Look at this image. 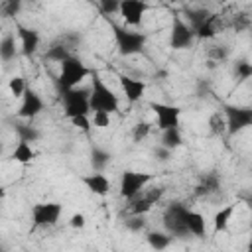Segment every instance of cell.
<instances>
[{
  "label": "cell",
  "mask_w": 252,
  "mask_h": 252,
  "mask_svg": "<svg viewBox=\"0 0 252 252\" xmlns=\"http://www.w3.org/2000/svg\"><path fill=\"white\" fill-rule=\"evenodd\" d=\"M63 207L59 203L47 201V203H35L32 207V222L35 228H47V226H55L61 219Z\"/></svg>",
  "instance_id": "cell-7"
},
{
  "label": "cell",
  "mask_w": 252,
  "mask_h": 252,
  "mask_svg": "<svg viewBox=\"0 0 252 252\" xmlns=\"http://www.w3.org/2000/svg\"><path fill=\"white\" fill-rule=\"evenodd\" d=\"M91 122L96 128H106V126H110V114H106V112H94V116H93Z\"/></svg>",
  "instance_id": "cell-32"
},
{
  "label": "cell",
  "mask_w": 252,
  "mask_h": 252,
  "mask_svg": "<svg viewBox=\"0 0 252 252\" xmlns=\"http://www.w3.org/2000/svg\"><path fill=\"white\" fill-rule=\"evenodd\" d=\"M69 49H71V45L67 43L65 37H61L59 41L51 43V45L45 49V59L55 61V63H63V61H67L69 57H73V53H71Z\"/></svg>",
  "instance_id": "cell-17"
},
{
  "label": "cell",
  "mask_w": 252,
  "mask_h": 252,
  "mask_svg": "<svg viewBox=\"0 0 252 252\" xmlns=\"http://www.w3.org/2000/svg\"><path fill=\"white\" fill-rule=\"evenodd\" d=\"M35 156H37V152L33 150V146H32L30 142H24V140H18L16 148H14L12 154H10V158H12L14 161L22 163V165L32 163V161L35 159Z\"/></svg>",
  "instance_id": "cell-18"
},
{
  "label": "cell",
  "mask_w": 252,
  "mask_h": 252,
  "mask_svg": "<svg viewBox=\"0 0 252 252\" xmlns=\"http://www.w3.org/2000/svg\"><path fill=\"white\" fill-rule=\"evenodd\" d=\"M0 57L4 63L12 61L16 57V37L12 33H6L0 41Z\"/></svg>",
  "instance_id": "cell-23"
},
{
  "label": "cell",
  "mask_w": 252,
  "mask_h": 252,
  "mask_svg": "<svg viewBox=\"0 0 252 252\" xmlns=\"http://www.w3.org/2000/svg\"><path fill=\"white\" fill-rule=\"evenodd\" d=\"M85 224H87V219H85L83 213H75V215H71V219H69V226H71V228L79 230V228H83Z\"/></svg>",
  "instance_id": "cell-35"
},
{
  "label": "cell",
  "mask_w": 252,
  "mask_h": 252,
  "mask_svg": "<svg viewBox=\"0 0 252 252\" xmlns=\"http://www.w3.org/2000/svg\"><path fill=\"white\" fill-rule=\"evenodd\" d=\"M108 161H110V154H108L106 150L94 148V150L91 152V165H93V171L102 173V171H104V167L108 165Z\"/></svg>",
  "instance_id": "cell-24"
},
{
  "label": "cell",
  "mask_w": 252,
  "mask_h": 252,
  "mask_svg": "<svg viewBox=\"0 0 252 252\" xmlns=\"http://www.w3.org/2000/svg\"><path fill=\"white\" fill-rule=\"evenodd\" d=\"M41 110H43L41 96L35 91L28 89L26 94L22 96V102H20V108H18V116L24 118V120H33Z\"/></svg>",
  "instance_id": "cell-14"
},
{
  "label": "cell",
  "mask_w": 252,
  "mask_h": 252,
  "mask_svg": "<svg viewBox=\"0 0 252 252\" xmlns=\"http://www.w3.org/2000/svg\"><path fill=\"white\" fill-rule=\"evenodd\" d=\"M126 228H130V230H140V228H144V219L138 217V215H134V219L126 220Z\"/></svg>",
  "instance_id": "cell-36"
},
{
  "label": "cell",
  "mask_w": 252,
  "mask_h": 252,
  "mask_svg": "<svg viewBox=\"0 0 252 252\" xmlns=\"http://www.w3.org/2000/svg\"><path fill=\"white\" fill-rule=\"evenodd\" d=\"M100 10L108 16V14H114V12H120V2L116 0H102L100 2Z\"/></svg>",
  "instance_id": "cell-33"
},
{
  "label": "cell",
  "mask_w": 252,
  "mask_h": 252,
  "mask_svg": "<svg viewBox=\"0 0 252 252\" xmlns=\"http://www.w3.org/2000/svg\"><path fill=\"white\" fill-rule=\"evenodd\" d=\"M148 12V4L142 2V0H122L120 2V16L124 20L126 26H140L142 20H144V14Z\"/></svg>",
  "instance_id": "cell-12"
},
{
  "label": "cell",
  "mask_w": 252,
  "mask_h": 252,
  "mask_svg": "<svg viewBox=\"0 0 252 252\" xmlns=\"http://www.w3.org/2000/svg\"><path fill=\"white\" fill-rule=\"evenodd\" d=\"M118 83H120V89L126 96V100L130 104H136L144 98V93H146V83L142 79H134L130 75H120L118 77Z\"/></svg>",
  "instance_id": "cell-13"
},
{
  "label": "cell",
  "mask_w": 252,
  "mask_h": 252,
  "mask_svg": "<svg viewBox=\"0 0 252 252\" xmlns=\"http://www.w3.org/2000/svg\"><path fill=\"white\" fill-rule=\"evenodd\" d=\"M209 61H213V63H217V61H224V59H228V55H230V51H228V47L226 45H215V47H211L209 49Z\"/></svg>",
  "instance_id": "cell-30"
},
{
  "label": "cell",
  "mask_w": 252,
  "mask_h": 252,
  "mask_svg": "<svg viewBox=\"0 0 252 252\" xmlns=\"http://www.w3.org/2000/svg\"><path fill=\"white\" fill-rule=\"evenodd\" d=\"M81 181H83V185H85L91 193H94V195H98V197H104V195H108V191H110V179H108L104 173L93 171V173L83 175Z\"/></svg>",
  "instance_id": "cell-15"
},
{
  "label": "cell",
  "mask_w": 252,
  "mask_h": 252,
  "mask_svg": "<svg viewBox=\"0 0 252 252\" xmlns=\"http://www.w3.org/2000/svg\"><path fill=\"white\" fill-rule=\"evenodd\" d=\"M16 132H18V136H20V140H24V142H37L39 140V132L32 126V124H16Z\"/></svg>",
  "instance_id": "cell-27"
},
{
  "label": "cell",
  "mask_w": 252,
  "mask_h": 252,
  "mask_svg": "<svg viewBox=\"0 0 252 252\" xmlns=\"http://www.w3.org/2000/svg\"><path fill=\"white\" fill-rule=\"evenodd\" d=\"M169 154H171V152H169V150H165V148H161V146H159V148H156V156H159V159H167V158H169Z\"/></svg>",
  "instance_id": "cell-38"
},
{
  "label": "cell",
  "mask_w": 252,
  "mask_h": 252,
  "mask_svg": "<svg viewBox=\"0 0 252 252\" xmlns=\"http://www.w3.org/2000/svg\"><path fill=\"white\" fill-rule=\"evenodd\" d=\"M150 108L156 114V122H158L159 132L179 128V118H181V108L179 106L165 104V102H150Z\"/></svg>",
  "instance_id": "cell-8"
},
{
  "label": "cell",
  "mask_w": 252,
  "mask_h": 252,
  "mask_svg": "<svg viewBox=\"0 0 252 252\" xmlns=\"http://www.w3.org/2000/svg\"><path fill=\"white\" fill-rule=\"evenodd\" d=\"M207 126H209V132L213 136H222V134H228V122H226V116L222 110H215L209 120H207Z\"/></svg>",
  "instance_id": "cell-21"
},
{
  "label": "cell",
  "mask_w": 252,
  "mask_h": 252,
  "mask_svg": "<svg viewBox=\"0 0 252 252\" xmlns=\"http://www.w3.org/2000/svg\"><path fill=\"white\" fill-rule=\"evenodd\" d=\"M110 30L114 33V41H116V47L120 51V55L124 57H130V55H136V53H142L144 47H146V33L138 32V30H130L126 26H118V24H110Z\"/></svg>",
  "instance_id": "cell-2"
},
{
  "label": "cell",
  "mask_w": 252,
  "mask_h": 252,
  "mask_svg": "<svg viewBox=\"0 0 252 252\" xmlns=\"http://www.w3.org/2000/svg\"><path fill=\"white\" fill-rule=\"evenodd\" d=\"M246 252H252V219H250V236H248V244H246Z\"/></svg>",
  "instance_id": "cell-39"
},
{
  "label": "cell",
  "mask_w": 252,
  "mask_h": 252,
  "mask_svg": "<svg viewBox=\"0 0 252 252\" xmlns=\"http://www.w3.org/2000/svg\"><path fill=\"white\" fill-rule=\"evenodd\" d=\"M154 179V173H146V171H132V169H126L120 177V197L122 199H136L146 187L148 183Z\"/></svg>",
  "instance_id": "cell-6"
},
{
  "label": "cell",
  "mask_w": 252,
  "mask_h": 252,
  "mask_svg": "<svg viewBox=\"0 0 252 252\" xmlns=\"http://www.w3.org/2000/svg\"><path fill=\"white\" fill-rule=\"evenodd\" d=\"M185 222H187V230H189V234L191 236H197V238H203L205 234H207V224H205V217L201 215V213H197V211H187V219H185Z\"/></svg>",
  "instance_id": "cell-20"
},
{
  "label": "cell",
  "mask_w": 252,
  "mask_h": 252,
  "mask_svg": "<svg viewBox=\"0 0 252 252\" xmlns=\"http://www.w3.org/2000/svg\"><path fill=\"white\" fill-rule=\"evenodd\" d=\"M234 75L238 77V81H246V79H250L252 77V63H248V61H236V65H234Z\"/></svg>",
  "instance_id": "cell-31"
},
{
  "label": "cell",
  "mask_w": 252,
  "mask_h": 252,
  "mask_svg": "<svg viewBox=\"0 0 252 252\" xmlns=\"http://www.w3.org/2000/svg\"><path fill=\"white\" fill-rule=\"evenodd\" d=\"M18 37H20V45H22V53L24 55H33L39 47V33L33 28H26V26H18Z\"/></svg>",
  "instance_id": "cell-16"
},
{
  "label": "cell",
  "mask_w": 252,
  "mask_h": 252,
  "mask_svg": "<svg viewBox=\"0 0 252 252\" xmlns=\"http://www.w3.org/2000/svg\"><path fill=\"white\" fill-rule=\"evenodd\" d=\"M234 209H236V203H228L226 207H222L220 211H217V215L213 217V232L219 234V232H224L228 228V222L234 215Z\"/></svg>",
  "instance_id": "cell-19"
},
{
  "label": "cell",
  "mask_w": 252,
  "mask_h": 252,
  "mask_svg": "<svg viewBox=\"0 0 252 252\" xmlns=\"http://www.w3.org/2000/svg\"><path fill=\"white\" fill-rule=\"evenodd\" d=\"M0 8H2V12H4L6 16H12V14H14V10L18 12L20 4H18V2H2V4H0Z\"/></svg>",
  "instance_id": "cell-37"
},
{
  "label": "cell",
  "mask_w": 252,
  "mask_h": 252,
  "mask_svg": "<svg viewBox=\"0 0 252 252\" xmlns=\"http://www.w3.org/2000/svg\"><path fill=\"white\" fill-rule=\"evenodd\" d=\"M161 195H163V187H152V189L146 187L136 199H132L130 213H132V215H138V217L146 215V213L161 199Z\"/></svg>",
  "instance_id": "cell-11"
},
{
  "label": "cell",
  "mask_w": 252,
  "mask_h": 252,
  "mask_svg": "<svg viewBox=\"0 0 252 252\" xmlns=\"http://www.w3.org/2000/svg\"><path fill=\"white\" fill-rule=\"evenodd\" d=\"M91 110L106 112V114H114L120 110L118 94L100 79L96 71H93V81H91Z\"/></svg>",
  "instance_id": "cell-1"
},
{
  "label": "cell",
  "mask_w": 252,
  "mask_h": 252,
  "mask_svg": "<svg viewBox=\"0 0 252 252\" xmlns=\"http://www.w3.org/2000/svg\"><path fill=\"white\" fill-rule=\"evenodd\" d=\"M61 102H63V114L73 120L77 116H89L91 112V89H69L61 91Z\"/></svg>",
  "instance_id": "cell-3"
},
{
  "label": "cell",
  "mask_w": 252,
  "mask_h": 252,
  "mask_svg": "<svg viewBox=\"0 0 252 252\" xmlns=\"http://www.w3.org/2000/svg\"><path fill=\"white\" fill-rule=\"evenodd\" d=\"M181 144H183V136H181L179 128H175V130H165V132H161V136H159V146L165 148V150H169V152H173V150L179 148Z\"/></svg>",
  "instance_id": "cell-22"
},
{
  "label": "cell",
  "mask_w": 252,
  "mask_h": 252,
  "mask_svg": "<svg viewBox=\"0 0 252 252\" xmlns=\"http://www.w3.org/2000/svg\"><path fill=\"white\" fill-rule=\"evenodd\" d=\"M187 211L189 207L175 201V203H169L161 215V222H163V228L165 232L171 236V238H187L189 236V230H187Z\"/></svg>",
  "instance_id": "cell-4"
},
{
  "label": "cell",
  "mask_w": 252,
  "mask_h": 252,
  "mask_svg": "<svg viewBox=\"0 0 252 252\" xmlns=\"http://www.w3.org/2000/svg\"><path fill=\"white\" fill-rule=\"evenodd\" d=\"M195 37H197V35H195L193 26H189V24L181 22L179 18H175V20H173L171 35H169V43H171V47H173V49H187V47L193 43V39H195Z\"/></svg>",
  "instance_id": "cell-10"
},
{
  "label": "cell",
  "mask_w": 252,
  "mask_h": 252,
  "mask_svg": "<svg viewBox=\"0 0 252 252\" xmlns=\"http://www.w3.org/2000/svg\"><path fill=\"white\" fill-rule=\"evenodd\" d=\"M226 122H228V134H238L252 126V106H236L226 104L222 108Z\"/></svg>",
  "instance_id": "cell-9"
},
{
  "label": "cell",
  "mask_w": 252,
  "mask_h": 252,
  "mask_svg": "<svg viewBox=\"0 0 252 252\" xmlns=\"http://www.w3.org/2000/svg\"><path fill=\"white\" fill-rule=\"evenodd\" d=\"M219 189V177L215 175V173H207V175H203L201 177V181H199V185H197V195H211V193H215Z\"/></svg>",
  "instance_id": "cell-25"
},
{
  "label": "cell",
  "mask_w": 252,
  "mask_h": 252,
  "mask_svg": "<svg viewBox=\"0 0 252 252\" xmlns=\"http://www.w3.org/2000/svg\"><path fill=\"white\" fill-rule=\"evenodd\" d=\"M150 132H152L150 122H136L134 128H132V138H134V142H142L150 136Z\"/></svg>",
  "instance_id": "cell-29"
},
{
  "label": "cell",
  "mask_w": 252,
  "mask_h": 252,
  "mask_svg": "<svg viewBox=\"0 0 252 252\" xmlns=\"http://www.w3.org/2000/svg\"><path fill=\"white\" fill-rule=\"evenodd\" d=\"M8 87H10V93H12L16 98H22V96L26 94V91H28L26 79H24V77H20V75L12 77V79H10V83H8Z\"/></svg>",
  "instance_id": "cell-28"
},
{
  "label": "cell",
  "mask_w": 252,
  "mask_h": 252,
  "mask_svg": "<svg viewBox=\"0 0 252 252\" xmlns=\"http://www.w3.org/2000/svg\"><path fill=\"white\" fill-rule=\"evenodd\" d=\"M89 67L79 59V57H69L67 61L61 63V71H59V77H57V87L61 91H69V89H77L79 83L83 79H87L89 75Z\"/></svg>",
  "instance_id": "cell-5"
},
{
  "label": "cell",
  "mask_w": 252,
  "mask_h": 252,
  "mask_svg": "<svg viewBox=\"0 0 252 252\" xmlns=\"http://www.w3.org/2000/svg\"><path fill=\"white\" fill-rule=\"evenodd\" d=\"M71 124L73 126H77L79 130H83V132H89L91 130V126H93V122L89 120V116H77V118H73L71 120Z\"/></svg>",
  "instance_id": "cell-34"
},
{
  "label": "cell",
  "mask_w": 252,
  "mask_h": 252,
  "mask_svg": "<svg viewBox=\"0 0 252 252\" xmlns=\"http://www.w3.org/2000/svg\"><path fill=\"white\" fill-rule=\"evenodd\" d=\"M171 236L167 234V232H150L148 234V244L154 248V250H158V252H161V250H165L169 244H171Z\"/></svg>",
  "instance_id": "cell-26"
}]
</instances>
